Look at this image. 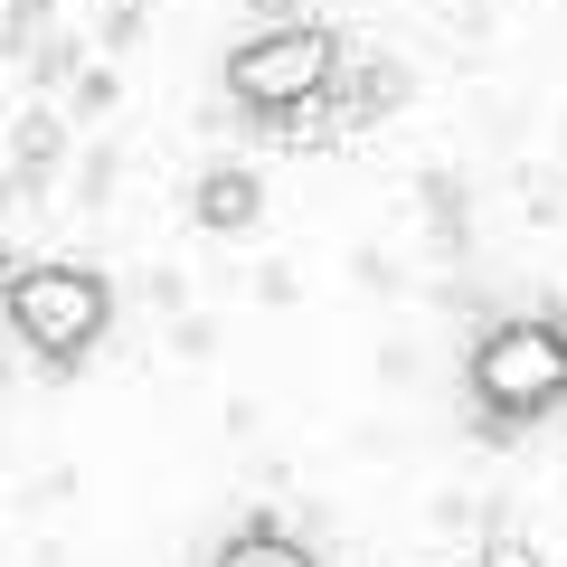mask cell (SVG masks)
Returning a JSON list of instances; mask_svg holds the SVG:
<instances>
[{"label":"cell","mask_w":567,"mask_h":567,"mask_svg":"<svg viewBox=\"0 0 567 567\" xmlns=\"http://www.w3.org/2000/svg\"><path fill=\"white\" fill-rule=\"evenodd\" d=\"M464 388H473L483 435H520V425L558 416V406H567V322H539V312L492 322L483 341H473Z\"/></svg>","instance_id":"6da1fadb"},{"label":"cell","mask_w":567,"mask_h":567,"mask_svg":"<svg viewBox=\"0 0 567 567\" xmlns=\"http://www.w3.org/2000/svg\"><path fill=\"white\" fill-rule=\"evenodd\" d=\"M331 85H341V29H322V20H275L246 48H227V95L265 123L331 104Z\"/></svg>","instance_id":"7a4b0ae2"},{"label":"cell","mask_w":567,"mask_h":567,"mask_svg":"<svg viewBox=\"0 0 567 567\" xmlns=\"http://www.w3.org/2000/svg\"><path fill=\"white\" fill-rule=\"evenodd\" d=\"M10 331L39 369H85V350L114 331V284L95 265H20L10 275Z\"/></svg>","instance_id":"3957f363"},{"label":"cell","mask_w":567,"mask_h":567,"mask_svg":"<svg viewBox=\"0 0 567 567\" xmlns=\"http://www.w3.org/2000/svg\"><path fill=\"white\" fill-rule=\"evenodd\" d=\"M189 208H199L208 237H246V227L265 218V181L246 162H218V171H199V199H189Z\"/></svg>","instance_id":"277c9868"},{"label":"cell","mask_w":567,"mask_h":567,"mask_svg":"<svg viewBox=\"0 0 567 567\" xmlns=\"http://www.w3.org/2000/svg\"><path fill=\"white\" fill-rule=\"evenodd\" d=\"M208 567H322V558H312L284 520H246V529H227V539H218V558H208Z\"/></svg>","instance_id":"5b68a950"},{"label":"cell","mask_w":567,"mask_h":567,"mask_svg":"<svg viewBox=\"0 0 567 567\" xmlns=\"http://www.w3.org/2000/svg\"><path fill=\"white\" fill-rule=\"evenodd\" d=\"M48 162H58V123H48V114H29V123H20V171L39 181Z\"/></svg>","instance_id":"8992f818"},{"label":"cell","mask_w":567,"mask_h":567,"mask_svg":"<svg viewBox=\"0 0 567 567\" xmlns=\"http://www.w3.org/2000/svg\"><path fill=\"white\" fill-rule=\"evenodd\" d=\"M483 567H529V548H520V529H511V520H492V548H483Z\"/></svg>","instance_id":"52a82bcc"},{"label":"cell","mask_w":567,"mask_h":567,"mask_svg":"<svg viewBox=\"0 0 567 567\" xmlns=\"http://www.w3.org/2000/svg\"><path fill=\"white\" fill-rule=\"evenodd\" d=\"M114 10H142V0H114Z\"/></svg>","instance_id":"ba28073f"}]
</instances>
